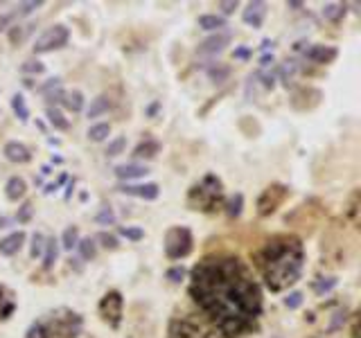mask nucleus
<instances>
[{
  "label": "nucleus",
  "mask_w": 361,
  "mask_h": 338,
  "mask_svg": "<svg viewBox=\"0 0 361 338\" xmlns=\"http://www.w3.org/2000/svg\"><path fill=\"white\" fill-rule=\"evenodd\" d=\"M356 210H359V192L352 194V198H350V207H347V216H350V219L354 221V223H356Z\"/></svg>",
  "instance_id": "44"
},
{
  "label": "nucleus",
  "mask_w": 361,
  "mask_h": 338,
  "mask_svg": "<svg viewBox=\"0 0 361 338\" xmlns=\"http://www.w3.org/2000/svg\"><path fill=\"white\" fill-rule=\"evenodd\" d=\"M32 212H34V205H32V201H25L21 207H18L16 221H18V223H27V221L32 219Z\"/></svg>",
  "instance_id": "35"
},
{
  "label": "nucleus",
  "mask_w": 361,
  "mask_h": 338,
  "mask_svg": "<svg viewBox=\"0 0 361 338\" xmlns=\"http://www.w3.org/2000/svg\"><path fill=\"white\" fill-rule=\"evenodd\" d=\"M253 257L266 286L273 293L296 284L305 266V248L293 234H275Z\"/></svg>",
  "instance_id": "2"
},
{
  "label": "nucleus",
  "mask_w": 361,
  "mask_h": 338,
  "mask_svg": "<svg viewBox=\"0 0 361 338\" xmlns=\"http://www.w3.org/2000/svg\"><path fill=\"white\" fill-rule=\"evenodd\" d=\"M257 75H260V72H257ZM262 77V86H264L266 90H271L275 86V77L273 75H260Z\"/></svg>",
  "instance_id": "51"
},
{
  "label": "nucleus",
  "mask_w": 361,
  "mask_h": 338,
  "mask_svg": "<svg viewBox=\"0 0 361 338\" xmlns=\"http://www.w3.org/2000/svg\"><path fill=\"white\" fill-rule=\"evenodd\" d=\"M156 111H158V102H153L151 106L147 108V115H149V117H153V115H156Z\"/></svg>",
  "instance_id": "54"
},
{
  "label": "nucleus",
  "mask_w": 361,
  "mask_h": 338,
  "mask_svg": "<svg viewBox=\"0 0 361 338\" xmlns=\"http://www.w3.org/2000/svg\"><path fill=\"white\" fill-rule=\"evenodd\" d=\"M334 286H336V277H320V279H316V282H314V291L318 293V295L332 291Z\"/></svg>",
  "instance_id": "34"
},
{
  "label": "nucleus",
  "mask_w": 361,
  "mask_h": 338,
  "mask_svg": "<svg viewBox=\"0 0 361 338\" xmlns=\"http://www.w3.org/2000/svg\"><path fill=\"white\" fill-rule=\"evenodd\" d=\"M95 221H97L99 225H113L115 223V212H113L111 207H102V212L95 216Z\"/></svg>",
  "instance_id": "37"
},
{
  "label": "nucleus",
  "mask_w": 361,
  "mask_h": 338,
  "mask_svg": "<svg viewBox=\"0 0 361 338\" xmlns=\"http://www.w3.org/2000/svg\"><path fill=\"white\" fill-rule=\"evenodd\" d=\"M271 45H273V41H269V39H264V41H262V50H269Z\"/></svg>",
  "instance_id": "58"
},
{
  "label": "nucleus",
  "mask_w": 361,
  "mask_h": 338,
  "mask_svg": "<svg viewBox=\"0 0 361 338\" xmlns=\"http://www.w3.org/2000/svg\"><path fill=\"white\" fill-rule=\"evenodd\" d=\"M199 27L208 32H221L226 27V18L215 16V14H206V16H199Z\"/></svg>",
  "instance_id": "20"
},
{
  "label": "nucleus",
  "mask_w": 361,
  "mask_h": 338,
  "mask_svg": "<svg viewBox=\"0 0 361 338\" xmlns=\"http://www.w3.org/2000/svg\"><path fill=\"white\" fill-rule=\"evenodd\" d=\"M208 77H210V81H215V84H224L230 77V66H226V63H212V66L208 68Z\"/></svg>",
  "instance_id": "24"
},
{
  "label": "nucleus",
  "mask_w": 361,
  "mask_h": 338,
  "mask_svg": "<svg viewBox=\"0 0 361 338\" xmlns=\"http://www.w3.org/2000/svg\"><path fill=\"white\" fill-rule=\"evenodd\" d=\"M97 241H102V246L106 248V250H115V248H117V239L113 237V234H108V232H99L97 234Z\"/></svg>",
  "instance_id": "41"
},
{
  "label": "nucleus",
  "mask_w": 361,
  "mask_h": 338,
  "mask_svg": "<svg viewBox=\"0 0 361 338\" xmlns=\"http://www.w3.org/2000/svg\"><path fill=\"white\" fill-rule=\"evenodd\" d=\"M9 39H12V43H18V41L23 39V30H21V25H12V32H9Z\"/></svg>",
  "instance_id": "49"
},
{
  "label": "nucleus",
  "mask_w": 361,
  "mask_h": 338,
  "mask_svg": "<svg viewBox=\"0 0 361 338\" xmlns=\"http://www.w3.org/2000/svg\"><path fill=\"white\" fill-rule=\"evenodd\" d=\"M108 108H111V99H108L106 95H99V97H95L93 102H90L86 115L88 117H99V115H104V113H108Z\"/></svg>",
  "instance_id": "21"
},
{
  "label": "nucleus",
  "mask_w": 361,
  "mask_h": 338,
  "mask_svg": "<svg viewBox=\"0 0 361 338\" xmlns=\"http://www.w3.org/2000/svg\"><path fill=\"white\" fill-rule=\"evenodd\" d=\"M350 336H352V338H359V318H356V313L352 315V329H350Z\"/></svg>",
  "instance_id": "52"
},
{
  "label": "nucleus",
  "mask_w": 361,
  "mask_h": 338,
  "mask_svg": "<svg viewBox=\"0 0 361 338\" xmlns=\"http://www.w3.org/2000/svg\"><path fill=\"white\" fill-rule=\"evenodd\" d=\"M149 174V169L144 165H135V162H129V165H117L115 167V176L120 180H135V178H144Z\"/></svg>",
  "instance_id": "16"
},
{
  "label": "nucleus",
  "mask_w": 361,
  "mask_h": 338,
  "mask_svg": "<svg viewBox=\"0 0 361 338\" xmlns=\"http://www.w3.org/2000/svg\"><path fill=\"white\" fill-rule=\"evenodd\" d=\"M300 304H302V293L300 291H293L284 297V306H287V309H298Z\"/></svg>",
  "instance_id": "40"
},
{
  "label": "nucleus",
  "mask_w": 361,
  "mask_h": 338,
  "mask_svg": "<svg viewBox=\"0 0 361 338\" xmlns=\"http://www.w3.org/2000/svg\"><path fill=\"white\" fill-rule=\"evenodd\" d=\"M345 7L347 5H343V3H327L323 7V16L332 23H338L343 16H345Z\"/></svg>",
  "instance_id": "26"
},
{
  "label": "nucleus",
  "mask_w": 361,
  "mask_h": 338,
  "mask_svg": "<svg viewBox=\"0 0 361 338\" xmlns=\"http://www.w3.org/2000/svg\"><path fill=\"white\" fill-rule=\"evenodd\" d=\"M63 95H66V93H63V90L59 88V90H52V93H48V95H45V99H48V104L52 106V104L63 102Z\"/></svg>",
  "instance_id": "48"
},
{
  "label": "nucleus",
  "mask_w": 361,
  "mask_h": 338,
  "mask_svg": "<svg viewBox=\"0 0 361 338\" xmlns=\"http://www.w3.org/2000/svg\"><path fill=\"white\" fill-rule=\"evenodd\" d=\"M287 194H289L287 185H280V183L269 185V187L260 194V198H257V214L260 216L273 214V212L280 207V203L287 198Z\"/></svg>",
  "instance_id": "8"
},
{
  "label": "nucleus",
  "mask_w": 361,
  "mask_h": 338,
  "mask_svg": "<svg viewBox=\"0 0 361 338\" xmlns=\"http://www.w3.org/2000/svg\"><path fill=\"white\" fill-rule=\"evenodd\" d=\"M16 311V300H14V293L7 286L0 284V320H7L9 315Z\"/></svg>",
  "instance_id": "17"
},
{
  "label": "nucleus",
  "mask_w": 361,
  "mask_h": 338,
  "mask_svg": "<svg viewBox=\"0 0 361 338\" xmlns=\"http://www.w3.org/2000/svg\"><path fill=\"white\" fill-rule=\"evenodd\" d=\"M108 133H111V126L108 124H95L88 129V138L93 140V142H102V140L108 138Z\"/></svg>",
  "instance_id": "31"
},
{
  "label": "nucleus",
  "mask_w": 361,
  "mask_h": 338,
  "mask_svg": "<svg viewBox=\"0 0 361 338\" xmlns=\"http://www.w3.org/2000/svg\"><path fill=\"white\" fill-rule=\"evenodd\" d=\"M23 243H25V232H23V230L7 234L5 239H0V255H5V257L16 255L23 248Z\"/></svg>",
  "instance_id": "15"
},
{
  "label": "nucleus",
  "mask_w": 361,
  "mask_h": 338,
  "mask_svg": "<svg viewBox=\"0 0 361 338\" xmlns=\"http://www.w3.org/2000/svg\"><path fill=\"white\" fill-rule=\"evenodd\" d=\"M59 88H61V79H59V77H52V79H48V84L41 86V93L48 95V93H52V90H59Z\"/></svg>",
  "instance_id": "45"
},
{
  "label": "nucleus",
  "mask_w": 361,
  "mask_h": 338,
  "mask_svg": "<svg viewBox=\"0 0 361 338\" xmlns=\"http://www.w3.org/2000/svg\"><path fill=\"white\" fill-rule=\"evenodd\" d=\"M43 250H45V237L41 232H34L32 234V248H30V255L34 257H41L43 255Z\"/></svg>",
  "instance_id": "32"
},
{
  "label": "nucleus",
  "mask_w": 361,
  "mask_h": 338,
  "mask_svg": "<svg viewBox=\"0 0 361 338\" xmlns=\"http://www.w3.org/2000/svg\"><path fill=\"white\" fill-rule=\"evenodd\" d=\"M25 180L21 178V176H12V178L7 180V185H5V194H7L9 201H18L21 196H25Z\"/></svg>",
  "instance_id": "18"
},
{
  "label": "nucleus",
  "mask_w": 361,
  "mask_h": 338,
  "mask_svg": "<svg viewBox=\"0 0 361 338\" xmlns=\"http://www.w3.org/2000/svg\"><path fill=\"white\" fill-rule=\"evenodd\" d=\"M192 232H190L188 228H183V225H176V228H169L165 234V255L169 257V259H183V257H188L190 252H192Z\"/></svg>",
  "instance_id": "6"
},
{
  "label": "nucleus",
  "mask_w": 361,
  "mask_h": 338,
  "mask_svg": "<svg viewBox=\"0 0 361 338\" xmlns=\"http://www.w3.org/2000/svg\"><path fill=\"white\" fill-rule=\"evenodd\" d=\"M188 205L192 210L212 214L224 207V183L215 174H206L199 183H194L188 192Z\"/></svg>",
  "instance_id": "4"
},
{
  "label": "nucleus",
  "mask_w": 361,
  "mask_h": 338,
  "mask_svg": "<svg viewBox=\"0 0 361 338\" xmlns=\"http://www.w3.org/2000/svg\"><path fill=\"white\" fill-rule=\"evenodd\" d=\"M41 5H43L41 0H32V3H21V5H18V14H21V16H27V14H32L36 7H41Z\"/></svg>",
  "instance_id": "43"
},
{
  "label": "nucleus",
  "mask_w": 361,
  "mask_h": 338,
  "mask_svg": "<svg viewBox=\"0 0 361 338\" xmlns=\"http://www.w3.org/2000/svg\"><path fill=\"white\" fill-rule=\"evenodd\" d=\"M167 338H221V333L206 318L185 313V315H174L169 320Z\"/></svg>",
  "instance_id": "5"
},
{
  "label": "nucleus",
  "mask_w": 361,
  "mask_h": 338,
  "mask_svg": "<svg viewBox=\"0 0 361 338\" xmlns=\"http://www.w3.org/2000/svg\"><path fill=\"white\" fill-rule=\"evenodd\" d=\"M9 225V219H5V216H0V228H7Z\"/></svg>",
  "instance_id": "59"
},
{
  "label": "nucleus",
  "mask_w": 361,
  "mask_h": 338,
  "mask_svg": "<svg viewBox=\"0 0 361 338\" xmlns=\"http://www.w3.org/2000/svg\"><path fill=\"white\" fill-rule=\"evenodd\" d=\"M21 72H25V75H43L45 66L39 61V59H30V61H25L21 66Z\"/></svg>",
  "instance_id": "33"
},
{
  "label": "nucleus",
  "mask_w": 361,
  "mask_h": 338,
  "mask_svg": "<svg viewBox=\"0 0 361 338\" xmlns=\"http://www.w3.org/2000/svg\"><path fill=\"white\" fill-rule=\"evenodd\" d=\"M260 63H262L264 68H266V66H271V63H273V54H264V57L260 59Z\"/></svg>",
  "instance_id": "53"
},
{
  "label": "nucleus",
  "mask_w": 361,
  "mask_h": 338,
  "mask_svg": "<svg viewBox=\"0 0 361 338\" xmlns=\"http://www.w3.org/2000/svg\"><path fill=\"white\" fill-rule=\"evenodd\" d=\"M293 72H296V61H284L282 66H280V75H282V81L287 88H289V81H291Z\"/></svg>",
  "instance_id": "38"
},
{
  "label": "nucleus",
  "mask_w": 361,
  "mask_h": 338,
  "mask_svg": "<svg viewBox=\"0 0 361 338\" xmlns=\"http://www.w3.org/2000/svg\"><path fill=\"white\" fill-rule=\"evenodd\" d=\"M237 7H239L237 0H221V3H219V9H221L224 14H233Z\"/></svg>",
  "instance_id": "47"
},
{
  "label": "nucleus",
  "mask_w": 361,
  "mask_h": 338,
  "mask_svg": "<svg viewBox=\"0 0 361 338\" xmlns=\"http://www.w3.org/2000/svg\"><path fill=\"white\" fill-rule=\"evenodd\" d=\"M68 36H70V32H68L66 25L50 27V30H45L43 34L34 41V52L41 54V52H52V50L63 48V45L68 43Z\"/></svg>",
  "instance_id": "9"
},
{
  "label": "nucleus",
  "mask_w": 361,
  "mask_h": 338,
  "mask_svg": "<svg viewBox=\"0 0 361 338\" xmlns=\"http://www.w3.org/2000/svg\"><path fill=\"white\" fill-rule=\"evenodd\" d=\"M336 54V48H332V45H311L305 50V59L311 63H332Z\"/></svg>",
  "instance_id": "13"
},
{
  "label": "nucleus",
  "mask_w": 361,
  "mask_h": 338,
  "mask_svg": "<svg viewBox=\"0 0 361 338\" xmlns=\"http://www.w3.org/2000/svg\"><path fill=\"white\" fill-rule=\"evenodd\" d=\"M84 318L72 309H54L30 324L25 338H79Z\"/></svg>",
  "instance_id": "3"
},
{
  "label": "nucleus",
  "mask_w": 361,
  "mask_h": 338,
  "mask_svg": "<svg viewBox=\"0 0 361 338\" xmlns=\"http://www.w3.org/2000/svg\"><path fill=\"white\" fill-rule=\"evenodd\" d=\"M233 57H235V59H242V61H246V59H251V50H248V48H235Z\"/></svg>",
  "instance_id": "50"
},
{
  "label": "nucleus",
  "mask_w": 361,
  "mask_h": 338,
  "mask_svg": "<svg viewBox=\"0 0 361 338\" xmlns=\"http://www.w3.org/2000/svg\"><path fill=\"white\" fill-rule=\"evenodd\" d=\"M61 104L68 108V111L79 113L81 108H84V95H81L79 90H70V93L63 95V102Z\"/></svg>",
  "instance_id": "23"
},
{
  "label": "nucleus",
  "mask_w": 361,
  "mask_h": 338,
  "mask_svg": "<svg viewBox=\"0 0 361 338\" xmlns=\"http://www.w3.org/2000/svg\"><path fill=\"white\" fill-rule=\"evenodd\" d=\"M72 189H75V178L68 183V192H66V198H70V194H72Z\"/></svg>",
  "instance_id": "57"
},
{
  "label": "nucleus",
  "mask_w": 361,
  "mask_h": 338,
  "mask_svg": "<svg viewBox=\"0 0 361 338\" xmlns=\"http://www.w3.org/2000/svg\"><path fill=\"white\" fill-rule=\"evenodd\" d=\"M59 257V246H57V239H45V255H43V268L50 270L54 266V261H57Z\"/></svg>",
  "instance_id": "22"
},
{
  "label": "nucleus",
  "mask_w": 361,
  "mask_h": 338,
  "mask_svg": "<svg viewBox=\"0 0 361 338\" xmlns=\"http://www.w3.org/2000/svg\"><path fill=\"white\" fill-rule=\"evenodd\" d=\"M117 192L129 194V196L144 198V201H153V198H158L160 189H158L156 183H144V185H120V187H117Z\"/></svg>",
  "instance_id": "12"
},
{
  "label": "nucleus",
  "mask_w": 361,
  "mask_h": 338,
  "mask_svg": "<svg viewBox=\"0 0 361 338\" xmlns=\"http://www.w3.org/2000/svg\"><path fill=\"white\" fill-rule=\"evenodd\" d=\"M3 153L9 162H18V165H25V162H30V158H32L30 149L21 142H7L3 149Z\"/></svg>",
  "instance_id": "14"
},
{
  "label": "nucleus",
  "mask_w": 361,
  "mask_h": 338,
  "mask_svg": "<svg viewBox=\"0 0 361 338\" xmlns=\"http://www.w3.org/2000/svg\"><path fill=\"white\" fill-rule=\"evenodd\" d=\"M289 9H302V3H298V0H291V3H287Z\"/></svg>",
  "instance_id": "56"
},
{
  "label": "nucleus",
  "mask_w": 361,
  "mask_h": 338,
  "mask_svg": "<svg viewBox=\"0 0 361 338\" xmlns=\"http://www.w3.org/2000/svg\"><path fill=\"white\" fill-rule=\"evenodd\" d=\"M345 313H347L345 309H341L338 313H334V320H332V324H329V329H332V331H336V329L343 327V322H345V318H347Z\"/></svg>",
  "instance_id": "46"
},
{
  "label": "nucleus",
  "mask_w": 361,
  "mask_h": 338,
  "mask_svg": "<svg viewBox=\"0 0 361 338\" xmlns=\"http://www.w3.org/2000/svg\"><path fill=\"white\" fill-rule=\"evenodd\" d=\"M77 243H79V230H77V225H68V228L63 230V237H61L63 250H72Z\"/></svg>",
  "instance_id": "28"
},
{
  "label": "nucleus",
  "mask_w": 361,
  "mask_h": 338,
  "mask_svg": "<svg viewBox=\"0 0 361 338\" xmlns=\"http://www.w3.org/2000/svg\"><path fill=\"white\" fill-rule=\"evenodd\" d=\"M120 234L126 239H131V241H140V239L144 237V230L142 228H131V225H122Z\"/></svg>",
  "instance_id": "36"
},
{
  "label": "nucleus",
  "mask_w": 361,
  "mask_h": 338,
  "mask_svg": "<svg viewBox=\"0 0 361 338\" xmlns=\"http://www.w3.org/2000/svg\"><path fill=\"white\" fill-rule=\"evenodd\" d=\"M12 108H14V113H16V117L21 122L30 120V108H27L25 97H23V95H14V97H12Z\"/></svg>",
  "instance_id": "29"
},
{
  "label": "nucleus",
  "mask_w": 361,
  "mask_h": 338,
  "mask_svg": "<svg viewBox=\"0 0 361 338\" xmlns=\"http://www.w3.org/2000/svg\"><path fill=\"white\" fill-rule=\"evenodd\" d=\"M264 16H266V3H260V0L248 3L246 9L242 12V21L246 25H251L253 30H260L262 23H264Z\"/></svg>",
  "instance_id": "11"
},
{
  "label": "nucleus",
  "mask_w": 361,
  "mask_h": 338,
  "mask_svg": "<svg viewBox=\"0 0 361 338\" xmlns=\"http://www.w3.org/2000/svg\"><path fill=\"white\" fill-rule=\"evenodd\" d=\"M183 277H185V268H183V266H171V268L167 270V279H169V282H180Z\"/></svg>",
  "instance_id": "42"
},
{
  "label": "nucleus",
  "mask_w": 361,
  "mask_h": 338,
  "mask_svg": "<svg viewBox=\"0 0 361 338\" xmlns=\"http://www.w3.org/2000/svg\"><path fill=\"white\" fill-rule=\"evenodd\" d=\"M160 151V142H158V140H142V142L138 144V147L133 149V158H153L156 156V153Z\"/></svg>",
  "instance_id": "19"
},
{
  "label": "nucleus",
  "mask_w": 361,
  "mask_h": 338,
  "mask_svg": "<svg viewBox=\"0 0 361 338\" xmlns=\"http://www.w3.org/2000/svg\"><path fill=\"white\" fill-rule=\"evenodd\" d=\"M126 147V140L124 138H115L113 142H108V149H106V156H117V153H122Z\"/></svg>",
  "instance_id": "39"
},
{
  "label": "nucleus",
  "mask_w": 361,
  "mask_h": 338,
  "mask_svg": "<svg viewBox=\"0 0 361 338\" xmlns=\"http://www.w3.org/2000/svg\"><path fill=\"white\" fill-rule=\"evenodd\" d=\"M77 248H79L81 259H86V261H90V259H95V257H97V243H95V239H90V237L79 239Z\"/></svg>",
  "instance_id": "27"
},
{
  "label": "nucleus",
  "mask_w": 361,
  "mask_h": 338,
  "mask_svg": "<svg viewBox=\"0 0 361 338\" xmlns=\"http://www.w3.org/2000/svg\"><path fill=\"white\" fill-rule=\"evenodd\" d=\"M230 39H233L230 32H217V34L208 36L206 41H201V45H199V54H219V52H224L226 45L230 43Z\"/></svg>",
  "instance_id": "10"
},
{
  "label": "nucleus",
  "mask_w": 361,
  "mask_h": 338,
  "mask_svg": "<svg viewBox=\"0 0 361 338\" xmlns=\"http://www.w3.org/2000/svg\"><path fill=\"white\" fill-rule=\"evenodd\" d=\"M9 21H12V16H0V30H7Z\"/></svg>",
  "instance_id": "55"
},
{
  "label": "nucleus",
  "mask_w": 361,
  "mask_h": 338,
  "mask_svg": "<svg viewBox=\"0 0 361 338\" xmlns=\"http://www.w3.org/2000/svg\"><path fill=\"white\" fill-rule=\"evenodd\" d=\"M190 297L226 338L246 336L260 327V284L239 257L210 255L199 261L190 273Z\"/></svg>",
  "instance_id": "1"
},
{
  "label": "nucleus",
  "mask_w": 361,
  "mask_h": 338,
  "mask_svg": "<svg viewBox=\"0 0 361 338\" xmlns=\"http://www.w3.org/2000/svg\"><path fill=\"white\" fill-rule=\"evenodd\" d=\"M45 115H48V120H50V124L54 126V129H59V131H68L70 129V122L63 117V113L59 111V108H54V106H48V111H45Z\"/></svg>",
  "instance_id": "25"
},
{
  "label": "nucleus",
  "mask_w": 361,
  "mask_h": 338,
  "mask_svg": "<svg viewBox=\"0 0 361 338\" xmlns=\"http://www.w3.org/2000/svg\"><path fill=\"white\" fill-rule=\"evenodd\" d=\"M122 309H124V297L120 291H108L99 300V315L108 327L117 329L122 322Z\"/></svg>",
  "instance_id": "7"
},
{
  "label": "nucleus",
  "mask_w": 361,
  "mask_h": 338,
  "mask_svg": "<svg viewBox=\"0 0 361 338\" xmlns=\"http://www.w3.org/2000/svg\"><path fill=\"white\" fill-rule=\"evenodd\" d=\"M242 207H244V196L242 194H233V196L226 201V214H228L230 219H235V216L242 214Z\"/></svg>",
  "instance_id": "30"
}]
</instances>
